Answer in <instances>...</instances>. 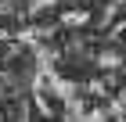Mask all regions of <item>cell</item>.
Masks as SVG:
<instances>
[{
  "label": "cell",
  "mask_w": 126,
  "mask_h": 122,
  "mask_svg": "<svg viewBox=\"0 0 126 122\" xmlns=\"http://www.w3.org/2000/svg\"><path fill=\"white\" fill-rule=\"evenodd\" d=\"M87 94L90 97H108V83L105 79H94V83H87Z\"/></svg>",
  "instance_id": "obj_3"
},
{
  "label": "cell",
  "mask_w": 126,
  "mask_h": 122,
  "mask_svg": "<svg viewBox=\"0 0 126 122\" xmlns=\"http://www.w3.org/2000/svg\"><path fill=\"white\" fill-rule=\"evenodd\" d=\"M94 61H97V68H123V57H119V50H101Z\"/></svg>",
  "instance_id": "obj_1"
},
{
  "label": "cell",
  "mask_w": 126,
  "mask_h": 122,
  "mask_svg": "<svg viewBox=\"0 0 126 122\" xmlns=\"http://www.w3.org/2000/svg\"><path fill=\"white\" fill-rule=\"evenodd\" d=\"M61 22H65V25H87V22H90V14H87V11H68Z\"/></svg>",
  "instance_id": "obj_2"
}]
</instances>
